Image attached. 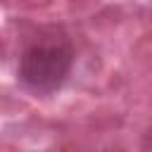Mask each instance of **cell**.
Returning a JSON list of instances; mask_svg holds the SVG:
<instances>
[{"instance_id": "obj_1", "label": "cell", "mask_w": 152, "mask_h": 152, "mask_svg": "<svg viewBox=\"0 0 152 152\" xmlns=\"http://www.w3.org/2000/svg\"><path fill=\"white\" fill-rule=\"evenodd\" d=\"M74 59L76 50L71 38L57 26H45L26 40L19 55L17 78L36 95H52L66 83L74 69Z\"/></svg>"}]
</instances>
